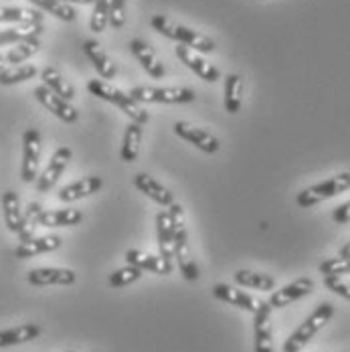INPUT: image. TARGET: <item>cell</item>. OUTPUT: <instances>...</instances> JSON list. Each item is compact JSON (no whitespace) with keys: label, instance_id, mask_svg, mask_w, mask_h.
<instances>
[{"label":"cell","instance_id":"1","mask_svg":"<svg viewBox=\"0 0 350 352\" xmlns=\"http://www.w3.org/2000/svg\"><path fill=\"white\" fill-rule=\"evenodd\" d=\"M150 25L154 31H158L160 35L168 36L176 41L178 45H186L190 49H195L197 53H212L215 51V41L207 35H201L184 25H178L175 21L166 19L164 14H154L150 19Z\"/></svg>","mask_w":350,"mask_h":352},{"label":"cell","instance_id":"2","mask_svg":"<svg viewBox=\"0 0 350 352\" xmlns=\"http://www.w3.org/2000/svg\"><path fill=\"white\" fill-rule=\"evenodd\" d=\"M87 91H89L91 96L104 100V102L113 104L118 109H122L132 122H136V124H140V126H144V124L150 120L148 111L142 109L140 104H138L136 100H132L130 94H124L122 89H118V87L105 83L102 79H91V81H87Z\"/></svg>","mask_w":350,"mask_h":352},{"label":"cell","instance_id":"3","mask_svg":"<svg viewBox=\"0 0 350 352\" xmlns=\"http://www.w3.org/2000/svg\"><path fill=\"white\" fill-rule=\"evenodd\" d=\"M334 316V306L330 302H322L310 316L306 318L296 330L294 334L283 342L281 351L283 352H302V349L314 338L316 334L330 322V318Z\"/></svg>","mask_w":350,"mask_h":352},{"label":"cell","instance_id":"4","mask_svg":"<svg viewBox=\"0 0 350 352\" xmlns=\"http://www.w3.org/2000/svg\"><path fill=\"white\" fill-rule=\"evenodd\" d=\"M349 188L350 173H340V175L332 176V178H328L324 182H318L314 186H308L302 192H298L296 203L302 209H310V207H314L318 203L328 201V199H332V197H336V195H340V192H344Z\"/></svg>","mask_w":350,"mask_h":352},{"label":"cell","instance_id":"5","mask_svg":"<svg viewBox=\"0 0 350 352\" xmlns=\"http://www.w3.org/2000/svg\"><path fill=\"white\" fill-rule=\"evenodd\" d=\"M132 100L138 104H190L195 102V91L190 87H150L138 85L130 91Z\"/></svg>","mask_w":350,"mask_h":352},{"label":"cell","instance_id":"6","mask_svg":"<svg viewBox=\"0 0 350 352\" xmlns=\"http://www.w3.org/2000/svg\"><path fill=\"white\" fill-rule=\"evenodd\" d=\"M41 134L36 128H27L23 134V162H21V178L23 182H35L41 164Z\"/></svg>","mask_w":350,"mask_h":352},{"label":"cell","instance_id":"7","mask_svg":"<svg viewBox=\"0 0 350 352\" xmlns=\"http://www.w3.org/2000/svg\"><path fill=\"white\" fill-rule=\"evenodd\" d=\"M71 158H73L71 148H67V146L57 148V150L53 152V156H51L47 168L43 170V175L36 176V190H39V192H49V190L57 184V180L61 178V175L65 173V168H67Z\"/></svg>","mask_w":350,"mask_h":352},{"label":"cell","instance_id":"8","mask_svg":"<svg viewBox=\"0 0 350 352\" xmlns=\"http://www.w3.org/2000/svg\"><path fill=\"white\" fill-rule=\"evenodd\" d=\"M272 306L270 302H257V310L253 312V332H255V352H274L272 338Z\"/></svg>","mask_w":350,"mask_h":352},{"label":"cell","instance_id":"9","mask_svg":"<svg viewBox=\"0 0 350 352\" xmlns=\"http://www.w3.org/2000/svg\"><path fill=\"white\" fill-rule=\"evenodd\" d=\"M35 98L41 106L45 107V109H49V111H51L55 118H59L61 122H65V124H75V122L79 120V111L71 106V102L63 100V98L57 96V94H53L49 87L36 85Z\"/></svg>","mask_w":350,"mask_h":352},{"label":"cell","instance_id":"10","mask_svg":"<svg viewBox=\"0 0 350 352\" xmlns=\"http://www.w3.org/2000/svg\"><path fill=\"white\" fill-rule=\"evenodd\" d=\"M175 134L184 142L193 144L195 148H199L205 154H217L221 150V142H219L217 136H212L207 130L195 128V126H190L186 122H176Z\"/></svg>","mask_w":350,"mask_h":352},{"label":"cell","instance_id":"11","mask_svg":"<svg viewBox=\"0 0 350 352\" xmlns=\"http://www.w3.org/2000/svg\"><path fill=\"white\" fill-rule=\"evenodd\" d=\"M156 239H158V251L162 267L168 274H173V261H175V243H173V231L168 223V212H156Z\"/></svg>","mask_w":350,"mask_h":352},{"label":"cell","instance_id":"12","mask_svg":"<svg viewBox=\"0 0 350 352\" xmlns=\"http://www.w3.org/2000/svg\"><path fill=\"white\" fill-rule=\"evenodd\" d=\"M312 292H314V280L312 278H300L296 282L283 285L281 289H276L267 302L272 308H285V306L302 300L304 296H310Z\"/></svg>","mask_w":350,"mask_h":352},{"label":"cell","instance_id":"13","mask_svg":"<svg viewBox=\"0 0 350 352\" xmlns=\"http://www.w3.org/2000/svg\"><path fill=\"white\" fill-rule=\"evenodd\" d=\"M176 55L178 59L188 67L193 69L201 79L209 81V83H217L221 79V71L217 69L215 65H210L209 61H205V57H201L195 49L186 47V45H178L176 47Z\"/></svg>","mask_w":350,"mask_h":352},{"label":"cell","instance_id":"14","mask_svg":"<svg viewBox=\"0 0 350 352\" xmlns=\"http://www.w3.org/2000/svg\"><path fill=\"white\" fill-rule=\"evenodd\" d=\"M77 276L67 267H35L27 274V282L36 287L43 285H71L75 283Z\"/></svg>","mask_w":350,"mask_h":352},{"label":"cell","instance_id":"15","mask_svg":"<svg viewBox=\"0 0 350 352\" xmlns=\"http://www.w3.org/2000/svg\"><path fill=\"white\" fill-rule=\"evenodd\" d=\"M102 186H104L102 176H85L81 180H75L67 186H63L57 192V199L61 203H75V201H81V199H87V197L96 195Z\"/></svg>","mask_w":350,"mask_h":352},{"label":"cell","instance_id":"16","mask_svg":"<svg viewBox=\"0 0 350 352\" xmlns=\"http://www.w3.org/2000/svg\"><path fill=\"white\" fill-rule=\"evenodd\" d=\"M134 186L144 192L148 199H152L156 205H160V207H171V205H175V192L173 190H168L164 184H160L156 178H152L150 175H146V173H138V175L134 176Z\"/></svg>","mask_w":350,"mask_h":352},{"label":"cell","instance_id":"17","mask_svg":"<svg viewBox=\"0 0 350 352\" xmlns=\"http://www.w3.org/2000/svg\"><path fill=\"white\" fill-rule=\"evenodd\" d=\"M63 243V239L59 235H43V237H31L27 241H21L19 247L14 249V255L19 259H31L43 253H51L57 251Z\"/></svg>","mask_w":350,"mask_h":352},{"label":"cell","instance_id":"18","mask_svg":"<svg viewBox=\"0 0 350 352\" xmlns=\"http://www.w3.org/2000/svg\"><path fill=\"white\" fill-rule=\"evenodd\" d=\"M212 296L221 302H227L235 308H241L245 312H255L257 310V300H253V296H249L245 292L229 285V283H215L212 287Z\"/></svg>","mask_w":350,"mask_h":352},{"label":"cell","instance_id":"19","mask_svg":"<svg viewBox=\"0 0 350 352\" xmlns=\"http://www.w3.org/2000/svg\"><path fill=\"white\" fill-rule=\"evenodd\" d=\"M83 221V212L79 209H51L41 211L39 214V227L55 229V227H75Z\"/></svg>","mask_w":350,"mask_h":352},{"label":"cell","instance_id":"20","mask_svg":"<svg viewBox=\"0 0 350 352\" xmlns=\"http://www.w3.org/2000/svg\"><path fill=\"white\" fill-rule=\"evenodd\" d=\"M83 53L87 55V59L94 63L96 71H98L104 79H113V77L118 75L116 63L107 57V53L102 49V45H100L98 41H91V38L85 41V43H83Z\"/></svg>","mask_w":350,"mask_h":352},{"label":"cell","instance_id":"21","mask_svg":"<svg viewBox=\"0 0 350 352\" xmlns=\"http://www.w3.org/2000/svg\"><path fill=\"white\" fill-rule=\"evenodd\" d=\"M130 49H132L134 57L138 59V63H140L142 67H144V71H146L150 77L162 79V77L166 75L164 65L158 61V57L154 55V51H152L146 43H142L140 38H134V41L130 43Z\"/></svg>","mask_w":350,"mask_h":352},{"label":"cell","instance_id":"22","mask_svg":"<svg viewBox=\"0 0 350 352\" xmlns=\"http://www.w3.org/2000/svg\"><path fill=\"white\" fill-rule=\"evenodd\" d=\"M2 214H4V225L10 233H21L25 214L21 211V199L14 190H4L2 195Z\"/></svg>","mask_w":350,"mask_h":352},{"label":"cell","instance_id":"23","mask_svg":"<svg viewBox=\"0 0 350 352\" xmlns=\"http://www.w3.org/2000/svg\"><path fill=\"white\" fill-rule=\"evenodd\" d=\"M142 136H144V128L136 122H130L126 126L124 132V140H122V148H120V158L128 164L136 162L138 154H140V144Z\"/></svg>","mask_w":350,"mask_h":352},{"label":"cell","instance_id":"24","mask_svg":"<svg viewBox=\"0 0 350 352\" xmlns=\"http://www.w3.org/2000/svg\"><path fill=\"white\" fill-rule=\"evenodd\" d=\"M39 336H41V328L36 324H23V326H14L8 330H0V349L25 344Z\"/></svg>","mask_w":350,"mask_h":352},{"label":"cell","instance_id":"25","mask_svg":"<svg viewBox=\"0 0 350 352\" xmlns=\"http://www.w3.org/2000/svg\"><path fill=\"white\" fill-rule=\"evenodd\" d=\"M41 79H43L45 87H49L53 94L61 96L63 100L71 102L75 98V87L55 67H45V69L41 71Z\"/></svg>","mask_w":350,"mask_h":352},{"label":"cell","instance_id":"26","mask_svg":"<svg viewBox=\"0 0 350 352\" xmlns=\"http://www.w3.org/2000/svg\"><path fill=\"white\" fill-rule=\"evenodd\" d=\"M243 100V77L239 73H229L225 77V109L227 113H237Z\"/></svg>","mask_w":350,"mask_h":352},{"label":"cell","instance_id":"27","mask_svg":"<svg viewBox=\"0 0 350 352\" xmlns=\"http://www.w3.org/2000/svg\"><path fill=\"white\" fill-rule=\"evenodd\" d=\"M0 23H21V25H43V14L21 6H0Z\"/></svg>","mask_w":350,"mask_h":352},{"label":"cell","instance_id":"28","mask_svg":"<svg viewBox=\"0 0 350 352\" xmlns=\"http://www.w3.org/2000/svg\"><path fill=\"white\" fill-rule=\"evenodd\" d=\"M233 280L237 285L243 287H253L259 292H270L276 289V280L267 274H259V272H251V270H239L233 274Z\"/></svg>","mask_w":350,"mask_h":352},{"label":"cell","instance_id":"29","mask_svg":"<svg viewBox=\"0 0 350 352\" xmlns=\"http://www.w3.org/2000/svg\"><path fill=\"white\" fill-rule=\"evenodd\" d=\"M126 261H128V265L140 267L142 272L146 270V272H152V274H158V276H166L160 257H154L150 253H144L140 249H128L126 251Z\"/></svg>","mask_w":350,"mask_h":352},{"label":"cell","instance_id":"30","mask_svg":"<svg viewBox=\"0 0 350 352\" xmlns=\"http://www.w3.org/2000/svg\"><path fill=\"white\" fill-rule=\"evenodd\" d=\"M39 49H41L39 36H35V38H27V41L17 43V45L4 55V59H6V63H10V65H21V63H25L27 59H31L33 55H36Z\"/></svg>","mask_w":350,"mask_h":352},{"label":"cell","instance_id":"31","mask_svg":"<svg viewBox=\"0 0 350 352\" xmlns=\"http://www.w3.org/2000/svg\"><path fill=\"white\" fill-rule=\"evenodd\" d=\"M43 33V25H21L12 29H2L0 31V47L4 45H17L27 38H35Z\"/></svg>","mask_w":350,"mask_h":352},{"label":"cell","instance_id":"32","mask_svg":"<svg viewBox=\"0 0 350 352\" xmlns=\"http://www.w3.org/2000/svg\"><path fill=\"white\" fill-rule=\"evenodd\" d=\"M29 2H33L36 8H41V10H45V12H49L53 16H57L63 23H73L77 19V10L71 4H65L61 0H29Z\"/></svg>","mask_w":350,"mask_h":352},{"label":"cell","instance_id":"33","mask_svg":"<svg viewBox=\"0 0 350 352\" xmlns=\"http://www.w3.org/2000/svg\"><path fill=\"white\" fill-rule=\"evenodd\" d=\"M36 75L35 65H10L0 73V85H17Z\"/></svg>","mask_w":350,"mask_h":352},{"label":"cell","instance_id":"34","mask_svg":"<svg viewBox=\"0 0 350 352\" xmlns=\"http://www.w3.org/2000/svg\"><path fill=\"white\" fill-rule=\"evenodd\" d=\"M41 211H43V207L39 203H31L27 207V212H23L25 214V221H23V229L19 233V239L21 241H27V239L35 237V229L39 227V214H41Z\"/></svg>","mask_w":350,"mask_h":352},{"label":"cell","instance_id":"35","mask_svg":"<svg viewBox=\"0 0 350 352\" xmlns=\"http://www.w3.org/2000/svg\"><path fill=\"white\" fill-rule=\"evenodd\" d=\"M140 278H142L140 267L126 265V267L116 270V272L109 276V285H111V287H124V285H130V283L138 282Z\"/></svg>","mask_w":350,"mask_h":352},{"label":"cell","instance_id":"36","mask_svg":"<svg viewBox=\"0 0 350 352\" xmlns=\"http://www.w3.org/2000/svg\"><path fill=\"white\" fill-rule=\"evenodd\" d=\"M107 10H109V0H96L94 2V12H91V19H89V29L94 33H104L105 27L109 25Z\"/></svg>","mask_w":350,"mask_h":352},{"label":"cell","instance_id":"37","mask_svg":"<svg viewBox=\"0 0 350 352\" xmlns=\"http://www.w3.org/2000/svg\"><path fill=\"white\" fill-rule=\"evenodd\" d=\"M320 274L326 278V276H344V274H350V259H344V257H330L326 261L320 263Z\"/></svg>","mask_w":350,"mask_h":352},{"label":"cell","instance_id":"38","mask_svg":"<svg viewBox=\"0 0 350 352\" xmlns=\"http://www.w3.org/2000/svg\"><path fill=\"white\" fill-rule=\"evenodd\" d=\"M126 4L128 0H109L107 21L113 29H122L126 25Z\"/></svg>","mask_w":350,"mask_h":352},{"label":"cell","instance_id":"39","mask_svg":"<svg viewBox=\"0 0 350 352\" xmlns=\"http://www.w3.org/2000/svg\"><path fill=\"white\" fill-rule=\"evenodd\" d=\"M324 285L334 292L336 296L344 298V300H350V282H344L342 276H326L324 278Z\"/></svg>","mask_w":350,"mask_h":352},{"label":"cell","instance_id":"40","mask_svg":"<svg viewBox=\"0 0 350 352\" xmlns=\"http://www.w3.org/2000/svg\"><path fill=\"white\" fill-rule=\"evenodd\" d=\"M332 221H334V223H338V225L350 223V201L334 209V212H332Z\"/></svg>","mask_w":350,"mask_h":352},{"label":"cell","instance_id":"41","mask_svg":"<svg viewBox=\"0 0 350 352\" xmlns=\"http://www.w3.org/2000/svg\"><path fill=\"white\" fill-rule=\"evenodd\" d=\"M340 257H344V259H350V241L347 243V245L340 247V253H338Z\"/></svg>","mask_w":350,"mask_h":352},{"label":"cell","instance_id":"42","mask_svg":"<svg viewBox=\"0 0 350 352\" xmlns=\"http://www.w3.org/2000/svg\"><path fill=\"white\" fill-rule=\"evenodd\" d=\"M61 2H65V4H91L96 0H61Z\"/></svg>","mask_w":350,"mask_h":352},{"label":"cell","instance_id":"43","mask_svg":"<svg viewBox=\"0 0 350 352\" xmlns=\"http://www.w3.org/2000/svg\"><path fill=\"white\" fill-rule=\"evenodd\" d=\"M6 65H8V63H6V59H4V55H0V73H2V71L6 69Z\"/></svg>","mask_w":350,"mask_h":352},{"label":"cell","instance_id":"44","mask_svg":"<svg viewBox=\"0 0 350 352\" xmlns=\"http://www.w3.org/2000/svg\"><path fill=\"white\" fill-rule=\"evenodd\" d=\"M69 352H75V351H69Z\"/></svg>","mask_w":350,"mask_h":352}]
</instances>
